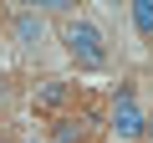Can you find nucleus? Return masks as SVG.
<instances>
[{
  "label": "nucleus",
  "instance_id": "obj_1",
  "mask_svg": "<svg viewBox=\"0 0 153 143\" xmlns=\"http://www.w3.org/2000/svg\"><path fill=\"white\" fill-rule=\"evenodd\" d=\"M56 41H61V51L76 61V72H97V66H107V36H102L87 16H66V21L56 26Z\"/></svg>",
  "mask_w": 153,
  "mask_h": 143
},
{
  "label": "nucleus",
  "instance_id": "obj_2",
  "mask_svg": "<svg viewBox=\"0 0 153 143\" xmlns=\"http://www.w3.org/2000/svg\"><path fill=\"white\" fill-rule=\"evenodd\" d=\"M107 128H112V143H138V138H143L148 118H143V107L133 102V92H117V97H112V118H107Z\"/></svg>",
  "mask_w": 153,
  "mask_h": 143
},
{
  "label": "nucleus",
  "instance_id": "obj_3",
  "mask_svg": "<svg viewBox=\"0 0 153 143\" xmlns=\"http://www.w3.org/2000/svg\"><path fill=\"white\" fill-rule=\"evenodd\" d=\"M10 31H16V41H21L26 51H41V46L51 41V21H46L41 10H21V16L10 21Z\"/></svg>",
  "mask_w": 153,
  "mask_h": 143
},
{
  "label": "nucleus",
  "instance_id": "obj_4",
  "mask_svg": "<svg viewBox=\"0 0 153 143\" xmlns=\"http://www.w3.org/2000/svg\"><path fill=\"white\" fill-rule=\"evenodd\" d=\"M92 138V118H56L51 123V143H87Z\"/></svg>",
  "mask_w": 153,
  "mask_h": 143
},
{
  "label": "nucleus",
  "instance_id": "obj_5",
  "mask_svg": "<svg viewBox=\"0 0 153 143\" xmlns=\"http://www.w3.org/2000/svg\"><path fill=\"white\" fill-rule=\"evenodd\" d=\"M128 16H133V31L153 46V0H133V5H128Z\"/></svg>",
  "mask_w": 153,
  "mask_h": 143
},
{
  "label": "nucleus",
  "instance_id": "obj_6",
  "mask_svg": "<svg viewBox=\"0 0 153 143\" xmlns=\"http://www.w3.org/2000/svg\"><path fill=\"white\" fill-rule=\"evenodd\" d=\"M61 97H66V87H61V82H46V87H41V97H36V102H46V107H51V102H61Z\"/></svg>",
  "mask_w": 153,
  "mask_h": 143
},
{
  "label": "nucleus",
  "instance_id": "obj_7",
  "mask_svg": "<svg viewBox=\"0 0 153 143\" xmlns=\"http://www.w3.org/2000/svg\"><path fill=\"white\" fill-rule=\"evenodd\" d=\"M143 138H148V143H153V118H148V128H143Z\"/></svg>",
  "mask_w": 153,
  "mask_h": 143
},
{
  "label": "nucleus",
  "instance_id": "obj_8",
  "mask_svg": "<svg viewBox=\"0 0 153 143\" xmlns=\"http://www.w3.org/2000/svg\"><path fill=\"white\" fill-rule=\"evenodd\" d=\"M0 143H10V138H5V133H0Z\"/></svg>",
  "mask_w": 153,
  "mask_h": 143
}]
</instances>
